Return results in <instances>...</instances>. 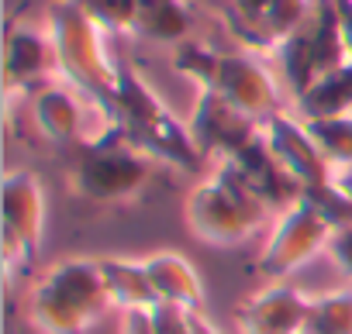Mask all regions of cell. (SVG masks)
I'll return each instance as SVG.
<instances>
[{
	"instance_id": "1",
	"label": "cell",
	"mask_w": 352,
	"mask_h": 334,
	"mask_svg": "<svg viewBox=\"0 0 352 334\" xmlns=\"http://www.w3.org/2000/svg\"><path fill=\"white\" fill-rule=\"evenodd\" d=\"M45 28L56 45L59 80L69 83L111 124L121 59L107 52V32L83 11L80 0H52L45 11Z\"/></svg>"
},
{
	"instance_id": "2",
	"label": "cell",
	"mask_w": 352,
	"mask_h": 334,
	"mask_svg": "<svg viewBox=\"0 0 352 334\" xmlns=\"http://www.w3.org/2000/svg\"><path fill=\"white\" fill-rule=\"evenodd\" d=\"M173 69L256 121H270L283 110L280 80L256 52H218L201 42H184L173 52Z\"/></svg>"
},
{
	"instance_id": "3",
	"label": "cell",
	"mask_w": 352,
	"mask_h": 334,
	"mask_svg": "<svg viewBox=\"0 0 352 334\" xmlns=\"http://www.w3.org/2000/svg\"><path fill=\"white\" fill-rule=\"evenodd\" d=\"M111 124L124 134V141H131L152 162L176 165L180 173H201V165L208 162L194 145L190 128L173 117V110L128 62H121L118 73V100H114Z\"/></svg>"
},
{
	"instance_id": "4",
	"label": "cell",
	"mask_w": 352,
	"mask_h": 334,
	"mask_svg": "<svg viewBox=\"0 0 352 334\" xmlns=\"http://www.w3.org/2000/svg\"><path fill=\"white\" fill-rule=\"evenodd\" d=\"M107 310L111 296L94 259L56 262L28 293V317L42 334H87Z\"/></svg>"
},
{
	"instance_id": "5",
	"label": "cell",
	"mask_w": 352,
	"mask_h": 334,
	"mask_svg": "<svg viewBox=\"0 0 352 334\" xmlns=\"http://www.w3.org/2000/svg\"><path fill=\"white\" fill-rule=\"evenodd\" d=\"M270 217H276L266 200L249 187V180L232 162L214 165V173L201 180L187 200V224L190 231L218 248H232L249 241Z\"/></svg>"
},
{
	"instance_id": "6",
	"label": "cell",
	"mask_w": 352,
	"mask_h": 334,
	"mask_svg": "<svg viewBox=\"0 0 352 334\" xmlns=\"http://www.w3.org/2000/svg\"><path fill=\"white\" fill-rule=\"evenodd\" d=\"M148 173H152V158L138 152L131 141H124V134L114 124H107L97 138L76 145L69 180L83 200L121 204L148 183Z\"/></svg>"
},
{
	"instance_id": "7",
	"label": "cell",
	"mask_w": 352,
	"mask_h": 334,
	"mask_svg": "<svg viewBox=\"0 0 352 334\" xmlns=\"http://www.w3.org/2000/svg\"><path fill=\"white\" fill-rule=\"evenodd\" d=\"M280 73V86L297 100L304 90H311L321 76L349 62L342 18L335 0H314V11L307 21L270 56Z\"/></svg>"
},
{
	"instance_id": "8",
	"label": "cell",
	"mask_w": 352,
	"mask_h": 334,
	"mask_svg": "<svg viewBox=\"0 0 352 334\" xmlns=\"http://www.w3.org/2000/svg\"><path fill=\"white\" fill-rule=\"evenodd\" d=\"M331 235H335L331 224L307 200H300L297 207H290L287 214L276 217L270 241L263 245V252L256 259V272L280 283V279L294 276L304 262H311L318 252H328Z\"/></svg>"
},
{
	"instance_id": "9",
	"label": "cell",
	"mask_w": 352,
	"mask_h": 334,
	"mask_svg": "<svg viewBox=\"0 0 352 334\" xmlns=\"http://www.w3.org/2000/svg\"><path fill=\"white\" fill-rule=\"evenodd\" d=\"M187 128H190V138L201 148V155L214 165L239 158L252 141L263 138V121L249 117L245 110L232 107L228 100H221L211 90L197 93V104H194Z\"/></svg>"
},
{
	"instance_id": "10",
	"label": "cell",
	"mask_w": 352,
	"mask_h": 334,
	"mask_svg": "<svg viewBox=\"0 0 352 334\" xmlns=\"http://www.w3.org/2000/svg\"><path fill=\"white\" fill-rule=\"evenodd\" d=\"M59 80V59H56V45L49 28H35V25H14L8 32V45H4V90L8 100L25 93L32 97L35 90L49 86Z\"/></svg>"
},
{
	"instance_id": "11",
	"label": "cell",
	"mask_w": 352,
	"mask_h": 334,
	"mask_svg": "<svg viewBox=\"0 0 352 334\" xmlns=\"http://www.w3.org/2000/svg\"><path fill=\"white\" fill-rule=\"evenodd\" d=\"M263 141L273 152V158L283 169L304 187L314 190L321 183H328L335 176V169L328 165V158L321 155V148L314 145L307 124L294 114V110H280L270 121H263Z\"/></svg>"
},
{
	"instance_id": "12",
	"label": "cell",
	"mask_w": 352,
	"mask_h": 334,
	"mask_svg": "<svg viewBox=\"0 0 352 334\" xmlns=\"http://www.w3.org/2000/svg\"><path fill=\"white\" fill-rule=\"evenodd\" d=\"M0 231L14 235L32 252H38L45 235V190L28 169H11L0 183Z\"/></svg>"
},
{
	"instance_id": "13",
	"label": "cell",
	"mask_w": 352,
	"mask_h": 334,
	"mask_svg": "<svg viewBox=\"0 0 352 334\" xmlns=\"http://www.w3.org/2000/svg\"><path fill=\"white\" fill-rule=\"evenodd\" d=\"M311 296L287 283H273L235 310L242 334H304Z\"/></svg>"
},
{
	"instance_id": "14",
	"label": "cell",
	"mask_w": 352,
	"mask_h": 334,
	"mask_svg": "<svg viewBox=\"0 0 352 334\" xmlns=\"http://www.w3.org/2000/svg\"><path fill=\"white\" fill-rule=\"evenodd\" d=\"M32 104V121L42 131L45 141L52 145H80L83 138V107H90L69 83L56 80L28 97Z\"/></svg>"
},
{
	"instance_id": "15",
	"label": "cell",
	"mask_w": 352,
	"mask_h": 334,
	"mask_svg": "<svg viewBox=\"0 0 352 334\" xmlns=\"http://www.w3.org/2000/svg\"><path fill=\"white\" fill-rule=\"evenodd\" d=\"M232 165L249 180V187L266 200V207L280 217L290 207H297L304 200V187L283 169V165L273 158V152L266 148V141H252L239 158H232Z\"/></svg>"
},
{
	"instance_id": "16",
	"label": "cell",
	"mask_w": 352,
	"mask_h": 334,
	"mask_svg": "<svg viewBox=\"0 0 352 334\" xmlns=\"http://www.w3.org/2000/svg\"><path fill=\"white\" fill-rule=\"evenodd\" d=\"M145 262L148 283L159 296V303L166 307H180V310H201L204 307V283L197 276V269L176 252H155Z\"/></svg>"
},
{
	"instance_id": "17",
	"label": "cell",
	"mask_w": 352,
	"mask_h": 334,
	"mask_svg": "<svg viewBox=\"0 0 352 334\" xmlns=\"http://www.w3.org/2000/svg\"><path fill=\"white\" fill-rule=\"evenodd\" d=\"M194 28V14L187 8V0H142L131 35L145 38V42H159V45H184L190 42Z\"/></svg>"
},
{
	"instance_id": "18",
	"label": "cell",
	"mask_w": 352,
	"mask_h": 334,
	"mask_svg": "<svg viewBox=\"0 0 352 334\" xmlns=\"http://www.w3.org/2000/svg\"><path fill=\"white\" fill-rule=\"evenodd\" d=\"M294 114L300 121H331V117H352V59L328 76H321L311 90H304L294 100Z\"/></svg>"
},
{
	"instance_id": "19",
	"label": "cell",
	"mask_w": 352,
	"mask_h": 334,
	"mask_svg": "<svg viewBox=\"0 0 352 334\" xmlns=\"http://www.w3.org/2000/svg\"><path fill=\"white\" fill-rule=\"evenodd\" d=\"M100 276H104L111 307H118L121 313L159 307V296H155V289L148 283L145 262H135V259H100Z\"/></svg>"
},
{
	"instance_id": "20",
	"label": "cell",
	"mask_w": 352,
	"mask_h": 334,
	"mask_svg": "<svg viewBox=\"0 0 352 334\" xmlns=\"http://www.w3.org/2000/svg\"><path fill=\"white\" fill-rule=\"evenodd\" d=\"M304 334H352V289L311 296Z\"/></svg>"
},
{
	"instance_id": "21",
	"label": "cell",
	"mask_w": 352,
	"mask_h": 334,
	"mask_svg": "<svg viewBox=\"0 0 352 334\" xmlns=\"http://www.w3.org/2000/svg\"><path fill=\"white\" fill-rule=\"evenodd\" d=\"M314 145L321 148V155L328 158V165L349 169L352 165V117H331V121H304Z\"/></svg>"
},
{
	"instance_id": "22",
	"label": "cell",
	"mask_w": 352,
	"mask_h": 334,
	"mask_svg": "<svg viewBox=\"0 0 352 334\" xmlns=\"http://www.w3.org/2000/svg\"><path fill=\"white\" fill-rule=\"evenodd\" d=\"M304 200L331 224V231H342V228H352V197L349 190L331 176L328 183L314 187V190H304Z\"/></svg>"
},
{
	"instance_id": "23",
	"label": "cell",
	"mask_w": 352,
	"mask_h": 334,
	"mask_svg": "<svg viewBox=\"0 0 352 334\" xmlns=\"http://www.w3.org/2000/svg\"><path fill=\"white\" fill-rule=\"evenodd\" d=\"M80 4L107 35H131L142 0H80Z\"/></svg>"
},
{
	"instance_id": "24",
	"label": "cell",
	"mask_w": 352,
	"mask_h": 334,
	"mask_svg": "<svg viewBox=\"0 0 352 334\" xmlns=\"http://www.w3.org/2000/svg\"><path fill=\"white\" fill-rule=\"evenodd\" d=\"M273 0H228L225 8V18H228V28L239 42H245L252 35V28L263 21V14L270 11Z\"/></svg>"
},
{
	"instance_id": "25",
	"label": "cell",
	"mask_w": 352,
	"mask_h": 334,
	"mask_svg": "<svg viewBox=\"0 0 352 334\" xmlns=\"http://www.w3.org/2000/svg\"><path fill=\"white\" fill-rule=\"evenodd\" d=\"M152 320H155V334H190V310L180 307H152Z\"/></svg>"
},
{
	"instance_id": "26",
	"label": "cell",
	"mask_w": 352,
	"mask_h": 334,
	"mask_svg": "<svg viewBox=\"0 0 352 334\" xmlns=\"http://www.w3.org/2000/svg\"><path fill=\"white\" fill-rule=\"evenodd\" d=\"M328 255H331L335 269H338L345 279H352V228H342V231L331 235V241H328Z\"/></svg>"
},
{
	"instance_id": "27",
	"label": "cell",
	"mask_w": 352,
	"mask_h": 334,
	"mask_svg": "<svg viewBox=\"0 0 352 334\" xmlns=\"http://www.w3.org/2000/svg\"><path fill=\"white\" fill-rule=\"evenodd\" d=\"M121 334H155L152 310H128V313H121Z\"/></svg>"
},
{
	"instance_id": "28",
	"label": "cell",
	"mask_w": 352,
	"mask_h": 334,
	"mask_svg": "<svg viewBox=\"0 0 352 334\" xmlns=\"http://www.w3.org/2000/svg\"><path fill=\"white\" fill-rule=\"evenodd\" d=\"M190 334H221V331H218L201 310H194V313H190Z\"/></svg>"
},
{
	"instance_id": "29",
	"label": "cell",
	"mask_w": 352,
	"mask_h": 334,
	"mask_svg": "<svg viewBox=\"0 0 352 334\" xmlns=\"http://www.w3.org/2000/svg\"><path fill=\"white\" fill-rule=\"evenodd\" d=\"M335 180H338V183L349 190V197H352V165H349V169H338V173H335Z\"/></svg>"
}]
</instances>
